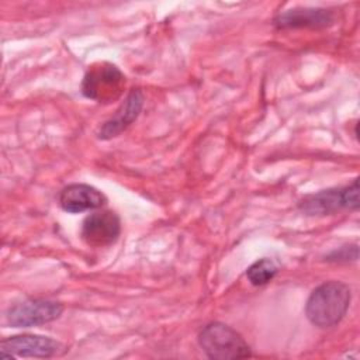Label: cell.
Wrapping results in <instances>:
<instances>
[{
  "label": "cell",
  "instance_id": "1",
  "mask_svg": "<svg viewBox=\"0 0 360 360\" xmlns=\"http://www.w3.org/2000/svg\"><path fill=\"white\" fill-rule=\"evenodd\" d=\"M352 292L342 281H326L318 285L308 297L305 315L318 328H332L338 325L349 309Z\"/></svg>",
  "mask_w": 360,
  "mask_h": 360
},
{
  "label": "cell",
  "instance_id": "2",
  "mask_svg": "<svg viewBox=\"0 0 360 360\" xmlns=\"http://www.w3.org/2000/svg\"><path fill=\"white\" fill-rule=\"evenodd\" d=\"M198 343L204 353L214 360H233L252 356L245 339L235 329L221 322L205 325L198 333Z\"/></svg>",
  "mask_w": 360,
  "mask_h": 360
},
{
  "label": "cell",
  "instance_id": "3",
  "mask_svg": "<svg viewBox=\"0 0 360 360\" xmlns=\"http://www.w3.org/2000/svg\"><path fill=\"white\" fill-rule=\"evenodd\" d=\"M124 73L110 62H97L89 66L83 83L82 93L94 101L110 103L117 100L125 89Z\"/></svg>",
  "mask_w": 360,
  "mask_h": 360
},
{
  "label": "cell",
  "instance_id": "4",
  "mask_svg": "<svg viewBox=\"0 0 360 360\" xmlns=\"http://www.w3.org/2000/svg\"><path fill=\"white\" fill-rule=\"evenodd\" d=\"M63 312V305L51 300H27L13 305L6 318L14 328H30L58 319Z\"/></svg>",
  "mask_w": 360,
  "mask_h": 360
},
{
  "label": "cell",
  "instance_id": "5",
  "mask_svg": "<svg viewBox=\"0 0 360 360\" xmlns=\"http://www.w3.org/2000/svg\"><path fill=\"white\" fill-rule=\"evenodd\" d=\"M121 232V222L115 212L108 210L96 211L87 215L82 224V239L93 248L108 246L117 240Z\"/></svg>",
  "mask_w": 360,
  "mask_h": 360
},
{
  "label": "cell",
  "instance_id": "6",
  "mask_svg": "<svg viewBox=\"0 0 360 360\" xmlns=\"http://www.w3.org/2000/svg\"><path fill=\"white\" fill-rule=\"evenodd\" d=\"M62 343L41 335L25 333L1 340V350L21 357H52L62 352Z\"/></svg>",
  "mask_w": 360,
  "mask_h": 360
},
{
  "label": "cell",
  "instance_id": "7",
  "mask_svg": "<svg viewBox=\"0 0 360 360\" xmlns=\"http://www.w3.org/2000/svg\"><path fill=\"white\" fill-rule=\"evenodd\" d=\"M105 195L93 186L73 183L66 186L59 194V204L63 211L77 214L89 210H98L105 204Z\"/></svg>",
  "mask_w": 360,
  "mask_h": 360
},
{
  "label": "cell",
  "instance_id": "8",
  "mask_svg": "<svg viewBox=\"0 0 360 360\" xmlns=\"http://www.w3.org/2000/svg\"><path fill=\"white\" fill-rule=\"evenodd\" d=\"M335 21L333 11L328 8L297 7L280 13L274 18L277 28H325Z\"/></svg>",
  "mask_w": 360,
  "mask_h": 360
},
{
  "label": "cell",
  "instance_id": "9",
  "mask_svg": "<svg viewBox=\"0 0 360 360\" xmlns=\"http://www.w3.org/2000/svg\"><path fill=\"white\" fill-rule=\"evenodd\" d=\"M143 105V94L141 90H132L127 96L125 101L115 111V114L103 124L98 131L100 139H110L121 134L128 125H131L139 115Z\"/></svg>",
  "mask_w": 360,
  "mask_h": 360
},
{
  "label": "cell",
  "instance_id": "10",
  "mask_svg": "<svg viewBox=\"0 0 360 360\" xmlns=\"http://www.w3.org/2000/svg\"><path fill=\"white\" fill-rule=\"evenodd\" d=\"M300 210L308 215H326L346 208L342 188H329L316 194L307 195L298 204Z\"/></svg>",
  "mask_w": 360,
  "mask_h": 360
},
{
  "label": "cell",
  "instance_id": "11",
  "mask_svg": "<svg viewBox=\"0 0 360 360\" xmlns=\"http://www.w3.org/2000/svg\"><path fill=\"white\" fill-rule=\"evenodd\" d=\"M276 274H277V266L273 260L267 257L255 262L246 271V277L253 285L267 284L270 280H273Z\"/></svg>",
  "mask_w": 360,
  "mask_h": 360
}]
</instances>
